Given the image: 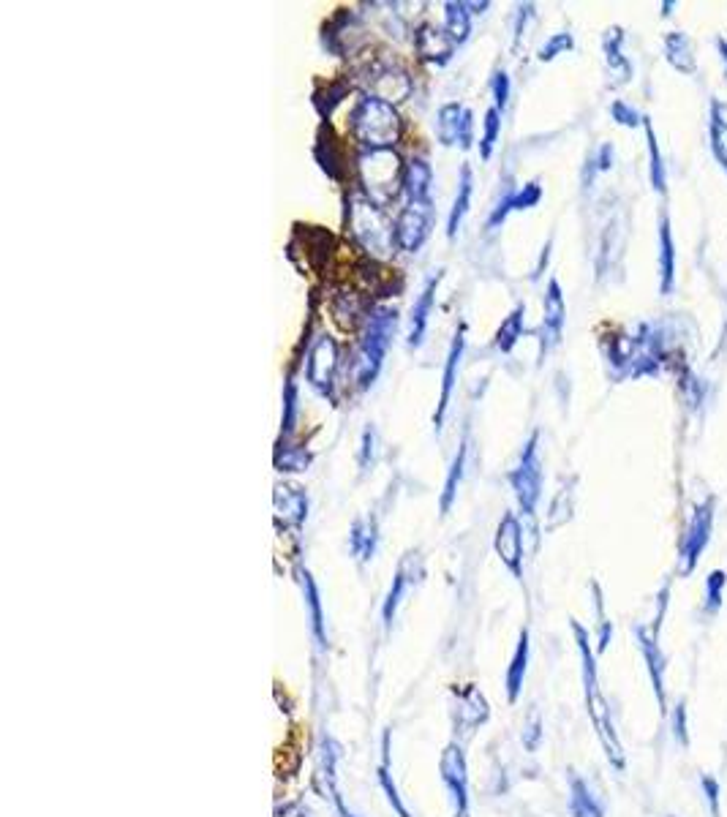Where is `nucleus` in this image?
Listing matches in <instances>:
<instances>
[{
  "label": "nucleus",
  "instance_id": "1",
  "mask_svg": "<svg viewBox=\"0 0 727 817\" xmlns=\"http://www.w3.org/2000/svg\"><path fill=\"white\" fill-rule=\"evenodd\" d=\"M398 322H401V316H398V308L393 306H374L365 316L363 333H360V341H357L352 357V368H349V376H352L357 393H368L379 379V374H382L384 357H387V349L393 344Z\"/></svg>",
  "mask_w": 727,
  "mask_h": 817
},
{
  "label": "nucleus",
  "instance_id": "2",
  "mask_svg": "<svg viewBox=\"0 0 727 817\" xmlns=\"http://www.w3.org/2000/svg\"><path fill=\"white\" fill-rule=\"evenodd\" d=\"M572 632H575V643H578L583 692H586V706H589L591 725H594L597 736H600V744L602 749H605V755H608L610 766L616 768V771H624V768H627V755H624V747H621L619 730H616L613 714H610L608 709V700L602 698L600 676H597V657H594V649H591L589 643V632L583 630L578 621H572Z\"/></svg>",
  "mask_w": 727,
  "mask_h": 817
},
{
  "label": "nucleus",
  "instance_id": "3",
  "mask_svg": "<svg viewBox=\"0 0 727 817\" xmlns=\"http://www.w3.org/2000/svg\"><path fill=\"white\" fill-rule=\"evenodd\" d=\"M349 134L363 150L395 148L401 139V115L393 104L363 93L349 112Z\"/></svg>",
  "mask_w": 727,
  "mask_h": 817
},
{
  "label": "nucleus",
  "instance_id": "4",
  "mask_svg": "<svg viewBox=\"0 0 727 817\" xmlns=\"http://www.w3.org/2000/svg\"><path fill=\"white\" fill-rule=\"evenodd\" d=\"M346 232L365 256L379 259L393 251V224L384 216V207L371 202L363 191H354L346 199Z\"/></svg>",
  "mask_w": 727,
  "mask_h": 817
},
{
  "label": "nucleus",
  "instance_id": "5",
  "mask_svg": "<svg viewBox=\"0 0 727 817\" xmlns=\"http://www.w3.org/2000/svg\"><path fill=\"white\" fill-rule=\"evenodd\" d=\"M403 169L406 164H401V156L393 148L357 153L360 191L379 207H387L398 194H403Z\"/></svg>",
  "mask_w": 727,
  "mask_h": 817
},
{
  "label": "nucleus",
  "instance_id": "6",
  "mask_svg": "<svg viewBox=\"0 0 727 817\" xmlns=\"http://www.w3.org/2000/svg\"><path fill=\"white\" fill-rule=\"evenodd\" d=\"M507 483H510L518 507H521L523 518L534 521L537 518V507L542 499V461H540V431L529 436V442L523 444L521 458L515 463V469L507 472Z\"/></svg>",
  "mask_w": 727,
  "mask_h": 817
},
{
  "label": "nucleus",
  "instance_id": "7",
  "mask_svg": "<svg viewBox=\"0 0 727 817\" xmlns=\"http://www.w3.org/2000/svg\"><path fill=\"white\" fill-rule=\"evenodd\" d=\"M338 368H341V346L338 338L330 333H322L316 338L308 355H305V382L314 387L316 393L327 398L330 404L338 406Z\"/></svg>",
  "mask_w": 727,
  "mask_h": 817
},
{
  "label": "nucleus",
  "instance_id": "8",
  "mask_svg": "<svg viewBox=\"0 0 727 817\" xmlns=\"http://www.w3.org/2000/svg\"><path fill=\"white\" fill-rule=\"evenodd\" d=\"M711 534H714V502L708 499L706 504L695 507L687 529L681 534V542H678V567H681L684 575L695 572L700 556H703L708 542H711Z\"/></svg>",
  "mask_w": 727,
  "mask_h": 817
},
{
  "label": "nucleus",
  "instance_id": "9",
  "mask_svg": "<svg viewBox=\"0 0 727 817\" xmlns=\"http://www.w3.org/2000/svg\"><path fill=\"white\" fill-rule=\"evenodd\" d=\"M433 205H403L393 221V248L401 254H417L431 235Z\"/></svg>",
  "mask_w": 727,
  "mask_h": 817
},
{
  "label": "nucleus",
  "instance_id": "10",
  "mask_svg": "<svg viewBox=\"0 0 727 817\" xmlns=\"http://www.w3.org/2000/svg\"><path fill=\"white\" fill-rule=\"evenodd\" d=\"M436 139L444 148L472 150L474 145V112L458 101L442 104L436 112Z\"/></svg>",
  "mask_w": 727,
  "mask_h": 817
},
{
  "label": "nucleus",
  "instance_id": "11",
  "mask_svg": "<svg viewBox=\"0 0 727 817\" xmlns=\"http://www.w3.org/2000/svg\"><path fill=\"white\" fill-rule=\"evenodd\" d=\"M368 93L395 107L412 96V77L393 60H379L368 66Z\"/></svg>",
  "mask_w": 727,
  "mask_h": 817
},
{
  "label": "nucleus",
  "instance_id": "12",
  "mask_svg": "<svg viewBox=\"0 0 727 817\" xmlns=\"http://www.w3.org/2000/svg\"><path fill=\"white\" fill-rule=\"evenodd\" d=\"M442 782L452 801V815L469 817V774H466V758H463L461 744H450L444 749L442 763Z\"/></svg>",
  "mask_w": 727,
  "mask_h": 817
},
{
  "label": "nucleus",
  "instance_id": "13",
  "mask_svg": "<svg viewBox=\"0 0 727 817\" xmlns=\"http://www.w3.org/2000/svg\"><path fill=\"white\" fill-rule=\"evenodd\" d=\"M632 635L638 640V649L643 654V662H646V670H649L651 687H654V698H657L659 711L665 714L668 711V687H665V654L659 649V635L651 630V624H635L632 627Z\"/></svg>",
  "mask_w": 727,
  "mask_h": 817
},
{
  "label": "nucleus",
  "instance_id": "14",
  "mask_svg": "<svg viewBox=\"0 0 727 817\" xmlns=\"http://www.w3.org/2000/svg\"><path fill=\"white\" fill-rule=\"evenodd\" d=\"M423 575H425V567H423V556H420V551L406 553V556L401 559V564H398L393 586H390V591H387V600H384V605H382L384 630H390V627H393L395 613H398V608H401V602L406 600V594L412 591V586H417V583L423 581Z\"/></svg>",
  "mask_w": 727,
  "mask_h": 817
},
{
  "label": "nucleus",
  "instance_id": "15",
  "mask_svg": "<svg viewBox=\"0 0 727 817\" xmlns=\"http://www.w3.org/2000/svg\"><path fill=\"white\" fill-rule=\"evenodd\" d=\"M463 352H466V322L458 325V330L452 335L450 349H447V357H444L442 393H439V404H436V412H433V431H436V436L442 434L444 428V417H447L452 393H455V382H458V371H461Z\"/></svg>",
  "mask_w": 727,
  "mask_h": 817
},
{
  "label": "nucleus",
  "instance_id": "16",
  "mask_svg": "<svg viewBox=\"0 0 727 817\" xmlns=\"http://www.w3.org/2000/svg\"><path fill=\"white\" fill-rule=\"evenodd\" d=\"M564 325H567V303H564V295H561V284L556 278H551L548 289H545V303H542L540 360H545L548 352L561 344Z\"/></svg>",
  "mask_w": 727,
  "mask_h": 817
},
{
  "label": "nucleus",
  "instance_id": "17",
  "mask_svg": "<svg viewBox=\"0 0 727 817\" xmlns=\"http://www.w3.org/2000/svg\"><path fill=\"white\" fill-rule=\"evenodd\" d=\"M493 548L499 553L504 567L512 572V578L523 581V526L515 512H504L502 515Z\"/></svg>",
  "mask_w": 727,
  "mask_h": 817
},
{
  "label": "nucleus",
  "instance_id": "18",
  "mask_svg": "<svg viewBox=\"0 0 727 817\" xmlns=\"http://www.w3.org/2000/svg\"><path fill=\"white\" fill-rule=\"evenodd\" d=\"M444 270H433L431 276L425 278L423 289L420 295L414 300L412 311H409V335H406V344L409 349H420L425 341V333H428V325H431V314H433V303H436V292H439V284H442Z\"/></svg>",
  "mask_w": 727,
  "mask_h": 817
},
{
  "label": "nucleus",
  "instance_id": "19",
  "mask_svg": "<svg viewBox=\"0 0 727 817\" xmlns=\"http://www.w3.org/2000/svg\"><path fill=\"white\" fill-rule=\"evenodd\" d=\"M314 158L327 178L335 180V183H344L346 175H349V156H346V148L341 145V139L333 134L330 123H322L319 131H316Z\"/></svg>",
  "mask_w": 727,
  "mask_h": 817
},
{
  "label": "nucleus",
  "instance_id": "20",
  "mask_svg": "<svg viewBox=\"0 0 727 817\" xmlns=\"http://www.w3.org/2000/svg\"><path fill=\"white\" fill-rule=\"evenodd\" d=\"M273 502H276L278 529L284 526L289 532H300L305 518H308V493H305V488L289 483L276 485Z\"/></svg>",
  "mask_w": 727,
  "mask_h": 817
},
{
  "label": "nucleus",
  "instance_id": "21",
  "mask_svg": "<svg viewBox=\"0 0 727 817\" xmlns=\"http://www.w3.org/2000/svg\"><path fill=\"white\" fill-rule=\"evenodd\" d=\"M540 199H542L540 180H529L526 186L507 188V191L502 194V199H499L496 207L491 210L488 221H485V229L493 232L496 227H502L510 213H515V210H529V207L540 205Z\"/></svg>",
  "mask_w": 727,
  "mask_h": 817
},
{
  "label": "nucleus",
  "instance_id": "22",
  "mask_svg": "<svg viewBox=\"0 0 727 817\" xmlns=\"http://www.w3.org/2000/svg\"><path fill=\"white\" fill-rule=\"evenodd\" d=\"M433 167L425 156H412L403 169V205H433Z\"/></svg>",
  "mask_w": 727,
  "mask_h": 817
},
{
  "label": "nucleus",
  "instance_id": "23",
  "mask_svg": "<svg viewBox=\"0 0 727 817\" xmlns=\"http://www.w3.org/2000/svg\"><path fill=\"white\" fill-rule=\"evenodd\" d=\"M414 50L420 60L433 63V66H447L455 55V44L444 33V28H436L431 22H423L420 28H414Z\"/></svg>",
  "mask_w": 727,
  "mask_h": 817
},
{
  "label": "nucleus",
  "instance_id": "24",
  "mask_svg": "<svg viewBox=\"0 0 727 817\" xmlns=\"http://www.w3.org/2000/svg\"><path fill=\"white\" fill-rule=\"evenodd\" d=\"M376 545H379V515L376 512H365L360 518H354L352 529H349V551L360 564H368L374 559Z\"/></svg>",
  "mask_w": 727,
  "mask_h": 817
},
{
  "label": "nucleus",
  "instance_id": "25",
  "mask_svg": "<svg viewBox=\"0 0 727 817\" xmlns=\"http://www.w3.org/2000/svg\"><path fill=\"white\" fill-rule=\"evenodd\" d=\"M357 30H360V14L349 9H338L322 28V47L330 55L346 58V50H349L346 33H357Z\"/></svg>",
  "mask_w": 727,
  "mask_h": 817
},
{
  "label": "nucleus",
  "instance_id": "26",
  "mask_svg": "<svg viewBox=\"0 0 727 817\" xmlns=\"http://www.w3.org/2000/svg\"><path fill=\"white\" fill-rule=\"evenodd\" d=\"M488 700L482 698L480 690H474V687H469V690H463L461 695H458V714H455V733L458 736H463V739H469L474 730L480 728L482 722L488 719Z\"/></svg>",
  "mask_w": 727,
  "mask_h": 817
},
{
  "label": "nucleus",
  "instance_id": "27",
  "mask_svg": "<svg viewBox=\"0 0 727 817\" xmlns=\"http://www.w3.org/2000/svg\"><path fill=\"white\" fill-rule=\"evenodd\" d=\"M295 237L303 240V248H308V251H303L305 267L322 273L327 267V259H330V251H333V235L325 227H300L297 224Z\"/></svg>",
  "mask_w": 727,
  "mask_h": 817
},
{
  "label": "nucleus",
  "instance_id": "28",
  "mask_svg": "<svg viewBox=\"0 0 727 817\" xmlns=\"http://www.w3.org/2000/svg\"><path fill=\"white\" fill-rule=\"evenodd\" d=\"M295 575H297V583H300V589H303L305 608H308V619H311V632H314V638H316V643H319V649H325V646H327L325 611H322V600H319V589H316V581L311 578V572L305 570V567H297Z\"/></svg>",
  "mask_w": 727,
  "mask_h": 817
},
{
  "label": "nucleus",
  "instance_id": "29",
  "mask_svg": "<svg viewBox=\"0 0 727 817\" xmlns=\"http://www.w3.org/2000/svg\"><path fill=\"white\" fill-rule=\"evenodd\" d=\"M472 194H474V169H472V164H463L461 178H458V191H455L450 216H447V240H455L458 232H461L463 218H466L469 207H472Z\"/></svg>",
  "mask_w": 727,
  "mask_h": 817
},
{
  "label": "nucleus",
  "instance_id": "30",
  "mask_svg": "<svg viewBox=\"0 0 727 817\" xmlns=\"http://www.w3.org/2000/svg\"><path fill=\"white\" fill-rule=\"evenodd\" d=\"M673 284H676V246H673L668 213H662L659 218V292L670 295Z\"/></svg>",
  "mask_w": 727,
  "mask_h": 817
},
{
  "label": "nucleus",
  "instance_id": "31",
  "mask_svg": "<svg viewBox=\"0 0 727 817\" xmlns=\"http://www.w3.org/2000/svg\"><path fill=\"white\" fill-rule=\"evenodd\" d=\"M665 58L681 74H695L698 71V58H695V41L687 33L673 30L665 36Z\"/></svg>",
  "mask_w": 727,
  "mask_h": 817
},
{
  "label": "nucleus",
  "instance_id": "32",
  "mask_svg": "<svg viewBox=\"0 0 727 817\" xmlns=\"http://www.w3.org/2000/svg\"><path fill=\"white\" fill-rule=\"evenodd\" d=\"M349 93H352V79H333V82L319 85V88L314 90L311 104H314V109L319 112L322 123H330V115L349 99Z\"/></svg>",
  "mask_w": 727,
  "mask_h": 817
},
{
  "label": "nucleus",
  "instance_id": "33",
  "mask_svg": "<svg viewBox=\"0 0 727 817\" xmlns=\"http://www.w3.org/2000/svg\"><path fill=\"white\" fill-rule=\"evenodd\" d=\"M444 33L450 36L455 47H461L472 36V9L463 0L444 3Z\"/></svg>",
  "mask_w": 727,
  "mask_h": 817
},
{
  "label": "nucleus",
  "instance_id": "34",
  "mask_svg": "<svg viewBox=\"0 0 727 817\" xmlns=\"http://www.w3.org/2000/svg\"><path fill=\"white\" fill-rule=\"evenodd\" d=\"M357 270H360V278L368 284V289L376 292V297H390L393 292H401L398 286H393L395 270H390V267L384 265L382 259L365 256V259H360Z\"/></svg>",
  "mask_w": 727,
  "mask_h": 817
},
{
  "label": "nucleus",
  "instance_id": "35",
  "mask_svg": "<svg viewBox=\"0 0 727 817\" xmlns=\"http://www.w3.org/2000/svg\"><path fill=\"white\" fill-rule=\"evenodd\" d=\"M624 30L621 28H610L602 39V50H605V63H608V71L613 77H619L616 85H624L632 77V63L624 55Z\"/></svg>",
  "mask_w": 727,
  "mask_h": 817
},
{
  "label": "nucleus",
  "instance_id": "36",
  "mask_svg": "<svg viewBox=\"0 0 727 817\" xmlns=\"http://www.w3.org/2000/svg\"><path fill=\"white\" fill-rule=\"evenodd\" d=\"M523 333H526V306L518 303L512 308L510 314L504 316V322L496 330V338H493V349L502 352V355H510L515 344L521 341Z\"/></svg>",
  "mask_w": 727,
  "mask_h": 817
},
{
  "label": "nucleus",
  "instance_id": "37",
  "mask_svg": "<svg viewBox=\"0 0 727 817\" xmlns=\"http://www.w3.org/2000/svg\"><path fill=\"white\" fill-rule=\"evenodd\" d=\"M529 654H531L529 630H523L521 638H518V649L512 654L510 668H507V698H510V703H515V700L521 698L526 670H529Z\"/></svg>",
  "mask_w": 727,
  "mask_h": 817
},
{
  "label": "nucleus",
  "instance_id": "38",
  "mask_svg": "<svg viewBox=\"0 0 727 817\" xmlns=\"http://www.w3.org/2000/svg\"><path fill=\"white\" fill-rule=\"evenodd\" d=\"M297 417H300V387H297L295 368H289L284 382V414H281V439L278 444L292 442L297 428Z\"/></svg>",
  "mask_w": 727,
  "mask_h": 817
},
{
  "label": "nucleus",
  "instance_id": "39",
  "mask_svg": "<svg viewBox=\"0 0 727 817\" xmlns=\"http://www.w3.org/2000/svg\"><path fill=\"white\" fill-rule=\"evenodd\" d=\"M466 458H469V431L463 434L461 444H458V453L452 458L450 472H447V480H444V491H442V515L452 510V502L458 496V488H461L463 472H466Z\"/></svg>",
  "mask_w": 727,
  "mask_h": 817
},
{
  "label": "nucleus",
  "instance_id": "40",
  "mask_svg": "<svg viewBox=\"0 0 727 817\" xmlns=\"http://www.w3.org/2000/svg\"><path fill=\"white\" fill-rule=\"evenodd\" d=\"M570 812L572 817H605L602 804L580 777L570 779Z\"/></svg>",
  "mask_w": 727,
  "mask_h": 817
},
{
  "label": "nucleus",
  "instance_id": "41",
  "mask_svg": "<svg viewBox=\"0 0 727 817\" xmlns=\"http://www.w3.org/2000/svg\"><path fill=\"white\" fill-rule=\"evenodd\" d=\"M711 150L717 156L719 167L727 172V109L719 101H711Z\"/></svg>",
  "mask_w": 727,
  "mask_h": 817
},
{
  "label": "nucleus",
  "instance_id": "42",
  "mask_svg": "<svg viewBox=\"0 0 727 817\" xmlns=\"http://www.w3.org/2000/svg\"><path fill=\"white\" fill-rule=\"evenodd\" d=\"M314 461V453L308 447H295V444H276V469L278 472H305Z\"/></svg>",
  "mask_w": 727,
  "mask_h": 817
},
{
  "label": "nucleus",
  "instance_id": "43",
  "mask_svg": "<svg viewBox=\"0 0 727 817\" xmlns=\"http://www.w3.org/2000/svg\"><path fill=\"white\" fill-rule=\"evenodd\" d=\"M502 115L496 107H491L485 112V120H482V137H480V156L482 161H491L493 148L499 142V134H502Z\"/></svg>",
  "mask_w": 727,
  "mask_h": 817
},
{
  "label": "nucleus",
  "instance_id": "44",
  "mask_svg": "<svg viewBox=\"0 0 727 817\" xmlns=\"http://www.w3.org/2000/svg\"><path fill=\"white\" fill-rule=\"evenodd\" d=\"M725 589H727V572L714 570L706 578V591H703V613L706 616H717L719 608H722V600H725Z\"/></svg>",
  "mask_w": 727,
  "mask_h": 817
},
{
  "label": "nucleus",
  "instance_id": "45",
  "mask_svg": "<svg viewBox=\"0 0 727 817\" xmlns=\"http://www.w3.org/2000/svg\"><path fill=\"white\" fill-rule=\"evenodd\" d=\"M379 782H382L384 793H387V798H390V804L395 807V812L401 817H409V812H406V807L401 804V796H398V790H395V782L390 779V736L384 733V741H382V763H379Z\"/></svg>",
  "mask_w": 727,
  "mask_h": 817
},
{
  "label": "nucleus",
  "instance_id": "46",
  "mask_svg": "<svg viewBox=\"0 0 727 817\" xmlns=\"http://www.w3.org/2000/svg\"><path fill=\"white\" fill-rule=\"evenodd\" d=\"M376 461H379V431H376L374 423H368L363 431V442H360V455H357L360 477H365L368 472H374Z\"/></svg>",
  "mask_w": 727,
  "mask_h": 817
},
{
  "label": "nucleus",
  "instance_id": "47",
  "mask_svg": "<svg viewBox=\"0 0 727 817\" xmlns=\"http://www.w3.org/2000/svg\"><path fill=\"white\" fill-rule=\"evenodd\" d=\"M643 128H646V139H649L651 186L657 188L659 194H665V188H668V178H665V164H662V153H659L657 134H654V128H651V123H649V120H646V123H643Z\"/></svg>",
  "mask_w": 727,
  "mask_h": 817
},
{
  "label": "nucleus",
  "instance_id": "48",
  "mask_svg": "<svg viewBox=\"0 0 727 817\" xmlns=\"http://www.w3.org/2000/svg\"><path fill=\"white\" fill-rule=\"evenodd\" d=\"M591 594H594V611H597V654H602V651L608 649L613 624L605 616V602H602V589L597 581H591Z\"/></svg>",
  "mask_w": 727,
  "mask_h": 817
},
{
  "label": "nucleus",
  "instance_id": "49",
  "mask_svg": "<svg viewBox=\"0 0 727 817\" xmlns=\"http://www.w3.org/2000/svg\"><path fill=\"white\" fill-rule=\"evenodd\" d=\"M575 50V39H572V33H553L551 39L545 41L540 47V52H537V60L540 63H551L553 58H559V55H567V52Z\"/></svg>",
  "mask_w": 727,
  "mask_h": 817
},
{
  "label": "nucleus",
  "instance_id": "50",
  "mask_svg": "<svg viewBox=\"0 0 727 817\" xmlns=\"http://www.w3.org/2000/svg\"><path fill=\"white\" fill-rule=\"evenodd\" d=\"M488 90H491L493 96V107L499 109V112H504L507 104H510V77H507V71L504 69L493 71L491 79H488Z\"/></svg>",
  "mask_w": 727,
  "mask_h": 817
},
{
  "label": "nucleus",
  "instance_id": "51",
  "mask_svg": "<svg viewBox=\"0 0 727 817\" xmlns=\"http://www.w3.org/2000/svg\"><path fill=\"white\" fill-rule=\"evenodd\" d=\"M610 115H613V120H616L619 126H627V128H635V126H640V123H646V118L640 115L638 109L621 99H616L613 104H610Z\"/></svg>",
  "mask_w": 727,
  "mask_h": 817
},
{
  "label": "nucleus",
  "instance_id": "52",
  "mask_svg": "<svg viewBox=\"0 0 727 817\" xmlns=\"http://www.w3.org/2000/svg\"><path fill=\"white\" fill-rule=\"evenodd\" d=\"M670 728H673V736L681 747H689V719H687V703L678 700L676 709L670 714Z\"/></svg>",
  "mask_w": 727,
  "mask_h": 817
},
{
  "label": "nucleus",
  "instance_id": "53",
  "mask_svg": "<svg viewBox=\"0 0 727 817\" xmlns=\"http://www.w3.org/2000/svg\"><path fill=\"white\" fill-rule=\"evenodd\" d=\"M529 20H534V6H531V3H523V6H518V14H515L512 50H518V47H521V39L526 36V28H529Z\"/></svg>",
  "mask_w": 727,
  "mask_h": 817
},
{
  "label": "nucleus",
  "instance_id": "54",
  "mask_svg": "<svg viewBox=\"0 0 727 817\" xmlns=\"http://www.w3.org/2000/svg\"><path fill=\"white\" fill-rule=\"evenodd\" d=\"M700 788L708 801L711 817H719V782L714 777H700Z\"/></svg>",
  "mask_w": 727,
  "mask_h": 817
},
{
  "label": "nucleus",
  "instance_id": "55",
  "mask_svg": "<svg viewBox=\"0 0 727 817\" xmlns=\"http://www.w3.org/2000/svg\"><path fill=\"white\" fill-rule=\"evenodd\" d=\"M542 739V725H540V714L534 711L531 714V722H526V733H523V744H526V749H537V744H540Z\"/></svg>",
  "mask_w": 727,
  "mask_h": 817
},
{
  "label": "nucleus",
  "instance_id": "56",
  "mask_svg": "<svg viewBox=\"0 0 727 817\" xmlns=\"http://www.w3.org/2000/svg\"><path fill=\"white\" fill-rule=\"evenodd\" d=\"M717 50H719V58H722V66H725V77H727V39H717Z\"/></svg>",
  "mask_w": 727,
  "mask_h": 817
}]
</instances>
